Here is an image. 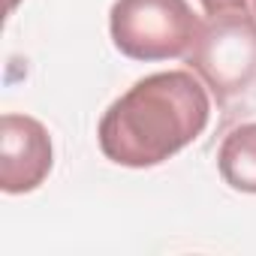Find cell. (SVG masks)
Masks as SVG:
<instances>
[{
  "label": "cell",
  "mask_w": 256,
  "mask_h": 256,
  "mask_svg": "<svg viewBox=\"0 0 256 256\" xmlns=\"http://www.w3.org/2000/svg\"><path fill=\"white\" fill-rule=\"evenodd\" d=\"M211 118V100L193 72L169 70L139 78L100 120L102 154L130 169L169 160L202 136Z\"/></svg>",
  "instance_id": "6da1fadb"
},
{
  "label": "cell",
  "mask_w": 256,
  "mask_h": 256,
  "mask_svg": "<svg viewBox=\"0 0 256 256\" xmlns=\"http://www.w3.org/2000/svg\"><path fill=\"white\" fill-rule=\"evenodd\" d=\"M190 70L214 90L220 102L238 100L256 88V16L250 10L208 16L187 52Z\"/></svg>",
  "instance_id": "7a4b0ae2"
},
{
  "label": "cell",
  "mask_w": 256,
  "mask_h": 256,
  "mask_svg": "<svg viewBox=\"0 0 256 256\" xmlns=\"http://www.w3.org/2000/svg\"><path fill=\"white\" fill-rule=\"evenodd\" d=\"M112 40L133 60H169L190 52L202 22L187 0H114Z\"/></svg>",
  "instance_id": "3957f363"
},
{
  "label": "cell",
  "mask_w": 256,
  "mask_h": 256,
  "mask_svg": "<svg viewBox=\"0 0 256 256\" xmlns=\"http://www.w3.org/2000/svg\"><path fill=\"white\" fill-rule=\"evenodd\" d=\"M52 172L48 130L28 114H4L0 120V187L6 193H30Z\"/></svg>",
  "instance_id": "277c9868"
},
{
  "label": "cell",
  "mask_w": 256,
  "mask_h": 256,
  "mask_svg": "<svg viewBox=\"0 0 256 256\" xmlns=\"http://www.w3.org/2000/svg\"><path fill=\"white\" fill-rule=\"evenodd\" d=\"M217 169L232 190L256 193V124H241L226 133L217 151Z\"/></svg>",
  "instance_id": "5b68a950"
},
{
  "label": "cell",
  "mask_w": 256,
  "mask_h": 256,
  "mask_svg": "<svg viewBox=\"0 0 256 256\" xmlns=\"http://www.w3.org/2000/svg\"><path fill=\"white\" fill-rule=\"evenodd\" d=\"M202 10L208 16H220V12H235V10H250V0H199Z\"/></svg>",
  "instance_id": "8992f818"
},
{
  "label": "cell",
  "mask_w": 256,
  "mask_h": 256,
  "mask_svg": "<svg viewBox=\"0 0 256 256\" xmlns=\"http://www.w3.org/2000/svg\"><path fill=\"white\" fill-rule=\"evenodd\" d=\"M250 6H253V16H256V0H250Z\"/></svg>",
  "instance_id": "52a82bcc"
}]
</instances>
